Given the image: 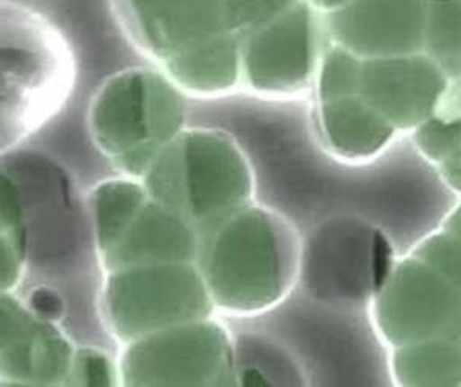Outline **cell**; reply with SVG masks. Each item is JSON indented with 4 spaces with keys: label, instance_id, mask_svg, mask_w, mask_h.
<instances>
[{
    "label": "cell",
    "instance_id": "cell-4",
    "mask_svg": "<svg viewBox=\"0 0 461 387\" xmlns=\"http://www.w3.org/2000/svg\"><path fill=\"white\" fill-rule=\"evenodd\" d=\"M185 94L159 68L131 67L107 77L88 105V132L126 177L141 180L186 128Z\"/></svg>",
    "mask_w": 461,
    "mask_h": 387
},
{
    "label": "cell",
    "instance_id": "cell-24",
    "mask_svg": "<svg viewBox=\"0 0 461 387\" xmlns=\"http://www.w3.org/2000/svg\"><path fill=\"white\" fill-rule=\"evenodd\" d=\"M441 166L450 182L461 184V148L447 157L445 161H441Z\"/></svg>",
    "mask_w": 461,
    "mask_h": 387
},
{
    "label": "cell",
    "instance_id": "cell-1",
    "mask_svg": "<svg viewBox=\"0 0 461 387\" xmlns=\"http://www.w3.org/2000/svg\"><path fill=\"white\" fill-rule=\"evenodd\" d=\"M303 247L285 214L253 202L198 234L195 266L215 311L258 316L292 294L301 277Z\"/></svg>",
    "mask_w": 461,
    "mask_h": 387
},
{
    "label": "cell",
    "instance_id": "cell-16",
    "mask_svg": "<svg viewBox=\"0 0 461 387\" xmlns=\"http://www.w3.org/2000/svg\"><path fill=\"white\" fill-rule=\"evenodd\" d=\"M239 36H219L195 45L159 67L185 94L217 98L242 87Z\"/></svg>",
    "mask_w": 461,
    "mask_h": 387
},
{
    "label": "cell",
    "instance_id": "cell-14",
    "mask_svg": "<svg viewBox=\"0 0 461 387\" xmlns=\"http://www.w3.org/2000/svg\"><path fill=\"white\" fill-rule=\"evenodd\" d=\"M198 232L149 195L107 248L96 255L103 273L152 264H195Z\"/></svg>",
    "mask_w": 461,
    "mask_h": 387
},
{
    "label": "cell",
    "instance_id": "cell-10",
    "mask_svg": "<svg viewBox=\"0 0 461 387\" xmlns=\"http://www.w3.org/2000/svg\"><path fill=\"white\" fill-rule=\"evenodd\" d=\"M381 238L353 217L331 219L303 242L301 277L319 301L347 304L368 298L384 277L379 274Z\"/></svg>",
    "mask_w": 461,
    "mask_h": 387
},
{
    "label": "cell",
    "instance_id": "cell-25",
    "mask_svg": "<svg viewBox=\"0 0 461 387\" xmlns=\"http://www.w3.org/2000/svg\"><path fill=\"white\" fill-rule=\"evenodd\" d=\"M307 2L313 6L314 10H318L321 14H324V13L335 10L338 6L344 5L350 0H307Z\"/></svg>",
    "mask_w": 461,
    "mask_h": 387
},
{
    "label": "cell",
    "instance_id": "cell-11",
    "mask_svg": "<svg viewBox=\"0 0 461 387\" xmlns=\"http://www.w3.org/2000/svg\"><path fill=\"white\" fill-rule=\"evenodd\" d=\"M77 346L61 324L34 315L19 292H0V382L67 386Z\"/></svg>",
    "mask_w": 461,
    "mask_h": 387
},
{
    "label": "cell",
    "instance_id": "cell-15",
    "mask_svg": "<svg viewBox=\"0 0 461 387\" xmlns=\"http://www.w3.org/2000/svg\"><path fill=\"white\" fill-rule=\"evenodd\" d=\"M316 124L325 148L339 160L353 163L375 158L396 133V129L357 94L318 103Z\"/></svg>",
    "mask_w": 461,
    "mask_h": 387
},
{
    "label": "cell",
    "instance_id": "cell-2",
    "mask_svg": "<svg viewBox=\"0 0 461 387\" xmlns=\"http://www.w3.org/2000/svg\"><path fill=\"white\" fill-rule=\"evenodd\" d=\"M77 77L61 28L23 0H0V158L61 113Z\"/></svg>",
    "mask_w": 461,
    "mask_h": 387
},
{
    "label": "cell",
    "instance_id": "cell-23",
    "mask_svg": "<svg viewBox=\"0 0 461 387\" xmlns=\"http://www.w3.org/2000/svg\"><path fill=\"white\" fill-rule=\"evenodd\" d=\"M23 298L34 315L45 321L61 324L62 318L66 315V302L51 285L34 284L28 287L27 293L23 294Z\"/></svg>",
    "mask_w": 461,
    "mask_h": 387
},
{
    "label": "cell",
    "instance_id": "cell-12",
    "mask_svg": "<svg viewBox=\"0 0 461 387\" xmlns=\"http://www.w3.org/2000/svg\"><path fill=\"white\" fill-rule=\"evenodd\" d=\"M428 0H350L322 14L330 42L375 59L423 51Z\"/></svg>",
    "mask_w": 461,
    "mask_h": 387
},
{
    "label": "cell",
    "instance_id": "cell-9",
    "mask_svg": "<svg viewBox=\"0 0 461 387\" xmlns=\"http://www.w3.org/2000/svg\"><path fill=\"white\" fill-rule=\"evenodd\" d=\"M319 12L297 0L240 40L242 87L268 100H290L314 84L321 59Z\"/></svg>",
    "mask_w": 461,
    "mask_h": 387
},
{
    "label": "cell",
    "instance_id": "cell-22",
    "mask_svg": "<svg viewBox=\"0 0 461 387\" xmlns=\"http://www.w3.org/2000/svg\"><path fill=\"white\" fill-rule=\"evenodd\" d=\"M118 363L96 347H77L67 386H116Z\"/></svg>",
    "mask_w": 461,
    "mask_h": 387
},
{
    "label": "cell",
    "instance_id": "cell-8",
    "mask_svg": "<svg viewBox=\"0 0 461 387\" xmlns=\"http://www.w3.org/2000/svg\"><path fill=\"white\" fill-rule=\"evenodd\" d=\"M122 386H237L234 337L212 316L122 346Z\"/></svg>",
    "mask_w": 461,
    "mask_h": 387
},
{
    "label": "cell",
    "instance_id": "cell-6",
    "mask_svg": "<svg viewBox=\"0 0 461 387\" xmlns=\"http://www.w3.org/2000/svg\"><path fill=\"white\" fill-rule=\"evenodd\" d=\"M297 0H110L127 39L157 68L219 36L243 38Z\"/></svg>",
    "mask_w": 461,
    "mask_h": 387
},
{
    "label": "cell",
    "instance_id": "cell-20",
    "mask_svg": "<svg viewBox=\"0 0 461 387\" xmlns=\"http://www.w3.org/2000/svg\"><path fill=\"white\" fill-rule=\"evenodd\" d=\"M361 61L357 56L331 42L322 51L314 76L318 103L357 94Z\"/></svg>",
    "mask_w": 461,
    "mask_h": 387
},
{
    "label": "cell",
    "instance_id": "cell-5",
    "mask_svg": "<svg viewBox=\"0 0 461 387\" xmlns=\"http://www.w3.org/2000/svg\"><path fill=\"white\" fill-rule=\"evenodd\" d=\"M23 193L32 277H62L77 270L94 242L87 203L67 167L44 150L19 148L4 155Z\"/></svg>",
    "mask_w": 461,
    "mask_h": 387
},
{
    "label": "cell",
    "instance_id": "cell-13",
    "mask_svg": "<svg viewBox=\"0 0 461 387\" xmlns=\"http://www.w3.org/2000/svg\"><path fill=\"white\" fill-rule=\"evenodd\" d=\"M447 89L449 77L423 51L361 61L357 96L396 130L435 115Z\"/></svg>",
    "mask_w": 461,
    "mask_h": 387
},
{
    "label": "cell",
    "instance_id": "cell-17",
    "mask_svg": "<svg viewBox=\"0 0 461 387\" xmlns=\"http://www.w3.org/2000/svg\"><path fill=\"white\" fill-rule=\"evenodd\" d=\"M237 386H303L305 371L294 355L273 338L258 333L234 337Z\"/></svg>",
    "mask_w": 461,
    "mask_h": 387
},
{
    "label": "cell",
    "instance_id": "cell-21",
    "mask_svg": "<svg viewBox=\"0 0 461 387\" xmlns=\"http://www.w3.org/2000/svg\"><path fill=\"white\" fill-rule=\"evenodd\" d=\"M413 130L418 149L429 160L441 163L461 148L460 116L446 120L435 113Z\"/></svg>",
    "mask_w": 461,
    "mask_h": 387
},
{
    "label": "cell",
    "instance_id": "cell-7",
    "mask_svg": "<svg viewBox=\"0 0 461 387\" xmlns=\"http://www.w3.org/2000/svg\"><path fill=\"white\" fill-rule=\"evenodd\" d=\"M98 309L110 337L122 346L215 313L195 264H152L104 273Z\"/></svg>",
    "mask_w": 461,
    "mask_h": 387
},
{
    "label": "cell",
    "instance_id": "cell-19",
    "mask_svg": "<svg viewBox=\"0 0 461 387\" xmlns=\"http://www.w3.org/2000/svg\"><path fill=\"white\" fill-rule=\"evenodd\" d=\"M423 53L449 79H461L460 0H428Z\"/></svg>",
    "mask_w": 461,
    "mask_h": 387
},
{
    "label": "cell",
    "instance_id": "cell-18",
    "mask_svg": "<svg viewBox=\"0 0 461 387\" xmlns=\"http://www.w3.org/2000/svg\"><path fill=\"white\" fill-rule=\"evenodd\" d=\"M148 197V189L143 182L126 176L107 178L90 189L86 203L94 238L95 255H98L99 251L107 248L115 240Z\"/></svg>",
    "mask_w": 461,
    "mask_h": 387
},
{
    "label": "cell",
    "instance_id": "cell-3",
    "mask_svg": "<svg viewBox=\"0 0 461 387\" xmlns=\"http://www.w3.org/2000/svg\"><path fill=\"white\" fill-rule=\"evenodd\" d=\"M149 195L202 234L253 203L256 176L230 133L185 128L141 178Z\"/></svg>",
    "mask_w": 461,
    "mask_h": 387
},
{
    "label": "cell",
    "instance_id": "cell-26",
    "mask_svg": "<svg viewBox=\"0 0 461 387\" xmlns=\"http://www.w3.org/2000/svg\"><path fill=\"white\" fill-rule=\"evenodd\" d=\"M460 2H461V0H460Z\"/></svg>",
    "mask_w": 461,
    "mask_h": 387
}]
</instances>
